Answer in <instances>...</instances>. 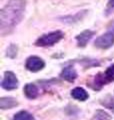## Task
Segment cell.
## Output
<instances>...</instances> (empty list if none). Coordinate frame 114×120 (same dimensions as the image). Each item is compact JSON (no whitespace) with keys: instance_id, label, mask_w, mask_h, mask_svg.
<instances>
[{"instance_id":"1","label":"cell","mask_w":114,"mask_h":120,"mask_svg":"<svg viewBox=\"0 0 114 120\" xmlns=\"http://www.w3.org/2000/svg\"><path fill=\"white\" fill-rule=\"evenodd\" d=\"M25 3L23 0H11L1 10V32L4 30L12 29L21 19L22 12L24 10Z\"/></svg>"},{"instance_id":"2","label":"cell","mask_w":114,"mask_h":120,"mask_svg":"<svg viewBox=\"0 0 114 120\" xmlns=\"http://www.w3.org/2000/svg\"><path fill=\"white\" fill-rule=\"evenodd\" d=\"M114 43V22H112L108 27L107 32L104 35L100 36L95 41V45L99 48H109Z\"/></svg>"},{"instance_id":"3","label":"cell","mask_w":114,"mask_h":120,"mask_svg":"<svg viewBox=\"0 0 114 120\" xmlns=\"http://www.w3.org/2000/svg\"><path fill=\"white\" fill-rule=\"evenodd\" d=\"M63 37V33L61 31H55L51 32L49 34H45L41 36L39 39L36 41V45L38 46H51Z\"/></svg>"},{"instance_id":"4","label":"cell","mask_w":114,"mask_h":120,"mask_svg":"<svg viewBox=\"0 0 114 120\" xmlns=\"http://www.w3.org/2000/svg\"><path fill=\"white\" fill-rule=\"evenodd\" d=\"M44 67V62L42 59L36 56H32L29 57L26 61V68L28 70L32 71V72H36V71L41 70Z\"/></svg>"},{"instance_id":"5","label":"cell","mask_w":114,"mask_h":120,"mask_svg":"<svg viewBox=\"0 0 114 120\" xmlns=\"http://www.w3.org/2000/svg\"><path fill=\"white\" fill-rule=\"evenodd\" d=\"M18 86V80L12 72H6L2 81V87L7 90L15 89Z\"/></svg>"},{"instance_id":"6","label":"cell","mask_w":114,"mask_h":120,"mask_svg":"<svg viewBox=\"0 0 114 120\" xmlns=\"http://www.w3.org/2000/svg\"><path fill=\"white\" fill-rule=\"evenodd\" d=\"M114 80V65L110 66L109 68L106 70V72L103 74V77H101L100 75H98L96 80V84H100V85H103L104 83L108 81H113Z\"/></svg>"},{"instance_id":"7","label":"cell","mask_w":114,"mask_h":120,"mask_svg":"<svg viewBox=\"0 0 114 120\" xmlns=\"http://www.w3.org/2000/svg\"><path fill=\"white\" fill-rule=\"evenodd\" d=\"M94 33L92 31H90V30H85L84 32H82L80 35H78L76 37V39L78 41V44L79 46H85L86 43L88 42V41L91 39V37L93 36Z\"/></svg>"},{"instance_id":"8","label":"cell","mask_w":114,"mask_h":120,"mask_svg":"<svg viewBox=\"0 0 114 120\" xmlns=\"http://www.w3.org/2000/svg\"><path fill=\"white\" fill-rule=\"evenodd\" d=\"M71 95L73 98L77 99V100H80V101H84L88 98V94L86 93V91L84 89H82L80 87H77L72 90L71 92Z\"/></svg>"},{"instance_id":"9","label":"cell","mask_w":114,"mask_h":120,"mask_svg":"<svg viewBox=\"0 0 114 120\" xmlns=\"http://www.w3.org/2000/svg\"><path fill=\"white\" fill-rule=\"evenodd\" d=\"M61 76L64 78V79H66L68 81H72L76 78L77 73H76V71L74 70L73 67H66V68L63 69Z\"/></svg>"},{"instance_id":"10","label":"cell","mask_w":114,"mask_h":120,"mask_svg":"<svg viewBox=\"0 0 114 120\" xmlns=\"http://www.w3.org/2000/svg\"><path fill=\"white\" fill-rule=\"evenodd\" d=\"M24 92L29 98H35L38 95V89L34 84H27L24 88Z\"/></svg>"},{"instance_id":"11","label":"cell","mask_w":114,"mask_h":120,"mask_svg":"<svg viewBox=\"0 0 114 120\" xmlns=\"http://www.w3.org/2000/svg\"><path fill=\"white\" fill-rule=\"evenodd\" d=\"M17 105V101H15L13 98H2L0 100V106L2 109L6 108H12Z\"/></svg>"},{"instance_id":"12","label":"cell","mask_w":114,"mask_h":120,"mask_svg":"<svg viewBox=\"0 0 114 120\" xmlns=\"http://www.w3.org/2000/svg\"><path fill=\"white\" fill-rule=\"evenodd\" d=\"M14 120H34L33 116L26 111H20L14 116Z\"/></svg>"},{"instance_id":"13","label":"cell","mask_w":114,"mask_h":120,"mask_svg":"<svg viewBox=\"0 0 114 120\" xmlns=\"http://www.w3.org/2000/svg\"><path fill=\"white\" fill-rule=\"evenodd\" d=\"M109 5L114 7V0H110V1H109Z\"/></svg>"}]
</instances>
